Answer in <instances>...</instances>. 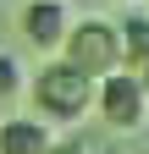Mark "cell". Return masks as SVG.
Returning a JSON list of instances; mask_svg holds the SVG:
<instances>
[{"label": "cell", "mask_w": 149, "mask_h": 154, "mask_svg": "<svg viewBox=\"0 0 149 154\" xmlns=\"http://www.w3.org/2000/svg\"><path fill=\"white\" fill-rule=\"evenodd\" d=\"M122 6H133V0H122Z\"/></svg>", "instance_id": "10"}, {"label": "cell", "mask_w": 149, "mask_h": 154, "mask_svg": "<svg viewBox=\"0 0 149 154\" xmlns=\"http://www.w3.org/2000/svg\"><path fill=\"white\" fill-rule=\"evenodd\" d=\"M116 28H122V50H127V66L149 61V6H138V0H133V11H127Z\"/></svg>", "instance_id": "6"}, {"label": "cell", "mask_w": 149, "mask_h": 154, "mask_svg": "<svg viewBox=\"0 0 149 154\" xmlns=\"http://www.w3.org/2000/svg\"><path fill=\"white\" fill-rule=\"evenodd\" d=\"M50 154H105V149H100V138L78 132V138H55V143H50Z\"/></svg>", "instance_id": "8"}, {"label": "cell", "mask_w": 149, "mask_h": 154, "mask_svg": "<svg viewBox=\"0 0 149 154\" xmlns=\"http://www.w3.org/2000/svg\"><path fill=\"white\" fill-rule=\"evenodd\" d=\"M94 116L105 121V132H144L149 127V94L133 66H116L110 77L94 83Z\"/></svg>", "instance_id": "3"}, {"label": "cell", "mask_w": 149, "mask_h": 154, "mask_svg": "<svg viewBox=\"0 0 149 154\" xmlns=\"http://www.w3.org/2000/svg\"><path fill=\"white\" fill-rule=\"evenodd\" d=\"M133 72H138V83H144V94H149V61H138Z\"/></svg>", "instance_id": "9"}, {"label": "cell", "mask_w": 149, "mask_h": 154, "mask_svg": "<svg viewBox=\"0 0 149 154\" xmlns=\"http://www.w3.org/2000/svg\"><path fill=\"white\" fill-rule=\"evenodd\" d=\"M61 55L78 72H88L100 83V77H110L116 66H127V50H122V28L116 22H105V17H72V28H66V38H61Z\"/></svg>", "instance_id": "2"}, {"label": "cell", "mask_w": 149, "mask_h": 154, "mask_svg": "<svg viewBox=\"0 0 149 154\" xmlns=\"http://www.w3.org/2000/svg\"><path fill=\"white\" fill-rule=\"evenodd\" d=\"M17 28H22V38L39 55H61V38L72 28V11L61 6V0H28V6L17 11Z\"/></svg>", "instance_id": "4"}, {"label": "cell", "mask_w": 149, "mask_h": 154, "mask_svg": "<svg viewBox=\"0 0 149 154\" xmlns=\"http://www.w3.org/2000/svg\"><path fill=\"white\" fill-rule=\"evenodd\" d=\"M28 99L44 121H83L94 110V77L78 72L66 55H44L39 77L28 83Z\"/></svg>", "instance_id": "1"}, {"label": "cell", "mask_w": 149, "mask_h": 154, "mask_svg": "<svg viewBox=\"0 0 149 154\" xmlns=\"http://www.w3.org/2000/svg\"><path fill=\"white\" fill-rule=\"evenodd\" d=\"M22 88H28V77H22V61L0 50V105H11V99H22Z\"/></svg>", "instance_id": "7"}, {"label": "cell", "mask_w": 149, "mask_h": 154, "mask_svg": "<svg viewBox=\"0 0 149 154\" xmlns=\"http://www.w3.org/2000/svg\"><path fill=\"white\" fill-rule=\"evenodd\" d=\"M55 132L44 127V116H6L0 121V154H50Z\"/></svg>", "instance_id": "5"}]
</instances>
